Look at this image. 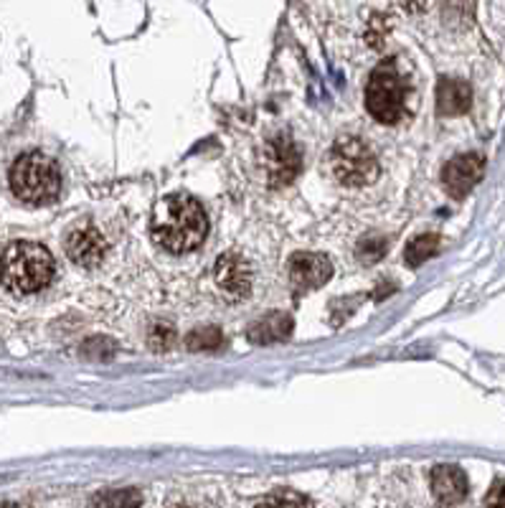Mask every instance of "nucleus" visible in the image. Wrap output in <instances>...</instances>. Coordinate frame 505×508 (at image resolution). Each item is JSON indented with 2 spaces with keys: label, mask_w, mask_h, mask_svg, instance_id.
Returning a JSON list of instances; mask_svg holds the SVG:
<instances>
[{
  "label": "nucleus",
  "mask_w": 505,
  "mask_h": 508,
  "mask_svg": "<svg viewBox=\"0 0 505 508\" xmlns=\"http://www.w3.org/2000/svg\"><path fill=\"white\" fill-rule=\"evenodd\" d=\"M267 503H307V501L297 495H282V498H267Z\"/></svg>",
  "instance_id": "nucleus-22"
},
{
  "label": "nucleus",
  "mask_w": 505,
  "mask_h": 508,
  "mask_svg": "<svg viewBox=\"0 0 505 508\" xmlns=\"http://www.w3.org/2000/svg\"><path fill=\"white\" fill-rule=\"evenodd\" d=\"M399 3L404 11H409V14H419V11L425 8L426 0H399Z\"/></svg>",
  "instance_id": "nucleus-21"
},
{
  "label": "nucleus",
  "mask_w": 505,
  "mask_h": 508,
  "mask_svg": "<svg viewBox=\"0 0 505 508\" xmlns=\"http://www.w3.org/2000/svg\"><path fill=\"white\" fill-rule=\"evenodd\" d=\"M332 265L328 257L323 254H307L300 252L290 259V282L297 293L307 290H318L325 282L331 280Z\"/></svg>",
  "instance_id": "nucleus-8"
},
{
  "label": "nucleus",
  "mask_w": 505,
  "mask_h": 508,
  "mask_svg": "<svg viewBox=\"0 0 505 508\" xmlns=\"http://www.w3.org/2000/svg\"><path fill=\"white\" fill-rule=\"evenodd\" d=\"M173 341L175 331L173 325H168V323L153 325V328H150V335H147V343L153 346V351H168V348L173 346Z\"/></svg>",
  "instance_id": "nucleus-16"
},
{
  "label": "nucleus",
  "mask_w": 505,
  "mask_h": 508,
  "mask_svg": "<svg viewBox=\"0 0 505 508\" xmlns=\"http://www.w3.org/2000/svg\"><path fill=\"white\" fill-rule=\"evenodd\" d=\"M293 334V318L285 315V313H272L262 321H257L247 331L249 341L257 346H267V343H275V341H285L287 335Z\"/></svg>",
  "instance_id": "nucleus-13"
},
{
  "label": "nucleus",
  "mask_w": 505,
  "mask_h": 508,
  "mask_svg": "<svg viewBox=\"0 0 505 508\" xmlns=\"http://www.w3.org/2000/svg\"><path fill=\"white\" fill-rule=\"evenodd\" d=\"M404 99L407 89L399 80V71L391 61H384L381 67L373 69L369 87H366V108L373 120L394 125L404 118Z\"/></svg>",
  "instance_id": "nucleus-4"
},
{
  "label": "nucleus",
  "mask_w": 505,
  "mask_h": 508,
  "mask_svg": "<svg viewBox=\"0 0 505 508\" xmlns=\"http://www.w3.org/2000/svg\"><path fill=\"white\" fill-rule=\"evenodd\" d=\"M386 252V241L381 237H369L359 244V259L360 262H373Z\"/></svg>",
  "instance_id": "nucleus-18"
},
{
  "label": "nucleus",
  "mask_w": 505,
  "mask_h": 508,
  "mask_svg": "<svg viewBox=\"0 0 505 508\" xmlns=\"http://www.w3.org/2000/svg\"><path fill=\"white\" fill-rule=\"evenodd\" d=\"M432 491L442 506H454L467 495L465 470L457 466H439L432 470Z\"/></svg>",
  "instance_id": "nucleus-11"
},
{
  "label": "nucleus",
  "mask_w": 505,
  "mask_h": 508,
  "mask_svg": "<svg viewBox=\"0 0 505 508\" xmlns=\"http://www.w3.org/2000/svg\"><path fill=\"white\" fill-rule=\"evenodd\" d=\"M186 346L191 351H216V348L224 346V334L216 325L196 328L193 334L186 335Z\"/></svg>",
  "instance_id": "nucleus-15"
},
{
  "label": "nucleus",
  "mask_w": 505,
  "mask_h": 508,
  "mask_svg": "<svg viewBox=\"0 0 505 508\" xmlns=\"http://www.w3.org/2000/svg\"><path fill=\"white\" fill-rule=\"evenodd\" d=\"M447 21H470L472 18V0H447L444 3Z\"/></svg>",
  "instance_id": "nucleus-17"
},
{
  "label": "nucleus",
  "mask_w": 505,
  "mask_h": 508,
  "mask_svg": "<svg viewBox=\"0 0 505 508\" xmlns=\"http://www.w3.org/2000/svg\"><path fill=\"white\" fill-rule=\"evenodd\" d=\"M53 278V257L36 241H15L0 254V282L15 295L43 290Z\"/></svg>",
  "instance_id": "nucleus-2"
},
{
  "label": "nucleus",
  "mask_w": 505,
  "mask_h": 508,
  "mask_svg": "<svg viewBox=\"0 0 505 508\" xmlns=\"http://www.w3.org/2000/svg\"><path fill=\"white\" fill-rule=\"evenodd\" d=\"M482 174H485V158L478 153H465V155H457L444 165L442 183L453 199H465L467 193L478 186Z\"/></svg>",
  "instance_id": "nucleus-7"
},
{
  "label": "nucleus",
  "mask_w": 505,
  "mask_h": 508,
  "mask_svg": "<svg viewBox=\"0 0 505 508\" xmlns=\"http://www.w3.org/2000/svg\"><path fill=\"white\" fill-rule=\"evenodd\" d=\"M11 188L23 203L41 206L59 196L61 175L51 158L41 153H26L11 168Z\"/></svg>",
  "instance_id": "nucleus-3"
},
{
  "label": "nucleus",
  "mask_w": 505,
  "mask_h": 508,
  "mask_svg": "<svg viewBox=\"0 0 505 508\" xmlns=\"http://www.w3.org/2000/svg\"><path fill=\"white\" fill-rule=\"evenodd\" d=\"M437 249H439L437 234H422V237H416V240L407 247V262H409V268L425 265L429 257L437 254Z\"/></svg>",
  "instance_id": "nucleus-14"
},
{
  "label": "nucleus",
  "mask_w": 505,
  "mask_h": 508,
  "mask_svg": "<svg viewBox=\"0 0 505 508\" xmlns=\"http://www.w3.org/2000/svg\"><path fill=\"white\" fill-rule=\"evenodd\" d=\"M262 163H265L267 181L272 186H285L300 171V150L293 146L287 135H277L265 146Z\"/></svg>",
  "instance_id": "nucleus-6"
},
{
  "label": "nucleus",
  "mask_w": 505,
  "mask_h": 508,
  "mask_svg": "<svg viewBox=\"0 0 505 508\" xmlns=\"http://www.w3.org/2000/svg\"><path fill=\"white\" fill-rule=\"evenodd\" d=\"M335 178L346 186H369L379 178V161L359 137H338L331 150Z\"/></svg>",
  "instance_id": "nucleus-5"
},
{
  "label": "nucleus",
  "mask_w": 505,
  "mask_h": 508,
  "mask_svg": "<svg viewBox=\"0 0 505 508\" xmlns=\"http://www.w3.org/2000/svg\"><path fill=\"white\" fill-rule=\"evenodd\" d=\"M213 280L227 297H244L252 287V269L239 254H221L213 268Z\"/></svg>",
  "instance_id": "nucleus-10"
},
{
  "label": "nucleus",
  "mask_w": 505,
  "mask_h": 508,
  "mask_svg": "<svg viewBox=\"0 0 505 508\" xmlns=\"http://www.w3.org/2000/svg\"><path fill=\"white\" fill-rule=\"evenodd\" d=\"M67 254L69 259L79 268L94 269L102 265L107 254V241L99 234V229L94 227H79L74 229L67 237Z\"/></svg>",
  "instance_id": "nucleus-9"
},
{
  "label": "nucleus",
  "mask_w": 505,
  "mask_h": 508,
  "mask_svg": "<svg viewBox=\"0 0 505 508\" xmlns=\"http://www.w3.org/2000/svg\"><path fill=\"white\" fill-rule=\"evenodd\" d=\"M472 105V89L463 80H442L437 87V112L444 118L465 115Z\"/></svg>",
  "instance_id": "nucleus-12"
},
{
  "label": "nucleus",
  "mask_w": 505,
  "mask_h": 508,
  "mask_svg": "<svg viewBox=\"0 0 505 508\" xmlns=\"http://www.w3.org/2000/svg\"><path fill=\"white\" fill-rule=\"evenodd\" d=\"M488 506H505V481H495L491 488V494L485 498Z\"/></svg>",
  "instance_id": "nucleus-19"
},
{
  "label": "nucleus",
  "mask_w": 505,
  "mask_h": 508,
  "mask_svg": "<svg viewBox=\"0 0 505 508\" xmlns=\"http://www.w3.org/2000/svg\"><path fill=\"white\" fill-rule=\"evenodd\" d=\"M209 221L199 206V201L186 193L165 196L155 206L153 214V240L163 249L173 254H183L196 249L206 240Z\"/></svg>",
  "instance_id": "nucleus-1"
},
{
  "label": "nucleus",
  "mask_w": 505,
  "mask_h": 508,
  "mask_svg": "<svg viewBox=\"0 0 505 508\" xmlns=\"http://www.w3.org/2000/svg\"><path fill=\"white\" fill-rule=\"evenodd\" d=\"M94 503H105V506H109V503H133V506H137V503H140V498H137V495H117V498H109V495H102V498H97V501H94Z\"/></svg>",
  "instance_id": "nucleus-20"
}]
</instances>
